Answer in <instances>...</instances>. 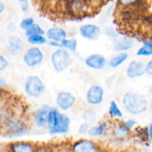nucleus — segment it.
<instances>
[{"instance_id":"41","label":"nucleus","mask_w":152,"mask_h":152,"mask_svg":"<svg viewBox=\"0 0 152 152\" xmlns=\"http://www.w3.org/2000/svg\"><path fill=\"white\" fill-rule=\"evenodd\" d=\"M4 10H5V4L0 0V15L4 11Z\"/></svg>"},{"instance_id":"38","label":"nucleus","mask_w":152,"mask_h":152,"mask_svg":"<svg viewBox=\"0 0 152 152\" xmlns=\"http://www.w3.org/2000/svg\"><path fill=\"white\" fill-rule=\"evenodd\" d=\"M7 31H10V32H13V31H16V24L13 23V22H10V23L7 25Z\"/></svg>"},{"instance_id":"12","label":"nucleus","mask_w":152,"mask_h":152,"mask_svg":"<svg viewBox=\"0 0 152 152\" xmlns=\"http://www.w3.org/2000/svg\"><path fill=\"white\" fill-rule=\"evenodd\" d=\"M79 32L81 37L84 39L94 41L99 39L102 34V30L98 25L88 23L81 25L79 29Z\"/></svg>"},{"instance_id":"31","label":"nucleus","mask_w":152,"mask_h":152,"mask_svg":"<svg viewBox=\"0 0 152 152\" xmlns=\"http://www.w3.org/2000/svg\"><path fill=\"white\" fill-rule=\"evenodd\" d=\"M34 23H35V20H34V18L28 16V17L24 18L23 19H22V21L19 23V27H20L21 29L25 31L31 26H32Z\"/></svg>"},{"instance_id":"33","label":"nucleus","mask_w":152,"mask_h":152,"mask_svg":"<svg viewBox=\"0 0 152 152\" xmlns=\"http://www.w3.org/2000/svg\"><path fill=\"white\" fill-rule=\"evenodd\" d=\"M19 7L23 13H28L29 10V1L28 0H18Z\"/></svg>"},{"instance_id":"4","label":"nucleus","mask_w":152,"mask_h":152,"mask_svg":"<svg viewBox=\"0 0 152 152\" xmlns=\"http://www.w3.org/2000/svg\"><path fill=\"white\" fill-rule=\"evenodd\" d=\"M50 63L54 71L61 73L70 66L71 63V56L69 51L65 49H56L50 56Z\"/></svg>"},{"instance_id":"1","label":"nucleus","mask_w":152,"mask_h":152,"mask_svg":"<svg viewBox=\"0 0 152 152\" xmlns=\"http://www.w3.org/2000/svg\"><path fill=\"white\" fill-rule=\"evenodd\" d=\"M71 119L56 107H50L48 117L47 129L50 135H62L69 131Z\"/></svg>"},{"instance_id":"36","label":"nucleus","mask_w":152,"mask_h":152,"mask_svg":"<svg viewBox=\"0 0 152 152\" xmlns=\"http://www.w3.org/2000/svg\"><path fill=\"white\" fill-rule=\"evenodd\" d=\"M145 73L152 77V59L145 64Z\"/></svg>"},{"instance_id":"29","label":"nucleus","mask_w":152,"mask_h":152,"mask_svg":"<svg viewBox=\"0 0 152 152\" xmlns=\"http://www.w3.org/2000/svg\"><path fill=\"white\" fill-rule=\"evenodd\" d=\"M83 119L84 122H88V123H93L96 119V113L94 110L91 109H87L84 110L83 113Z\"/></svg>"},{"instance_id":"43","label":"nucleus","mask_w":152,"mask_h":152,"mask_svg":"<svg viewBox=\"0 0 152 152\" xmlns=\"http://www.w3.org/2000/svg\"><path fill=\"white\" fill-rule=\"evenodd\" d=\"M151 152H152V151H151Z\"/></svg>"},{"instance_id":"20","label":"nucleus","mask_w":152,"mask_h":152,"mask_svg":"<svg viewBox=\"0 0 152 152\" xmlns=\"http://www.w3.org/2000/svg\"><path fill=\"white\" fill-rule=\"evenodd\" d=\"M109 127L108 122L102 121V122H99L94 126H91L88 134L89 137H93V138L101 137L106 134L107 131L109 129Z\"/></svg>"},{"instance_id":"42","label":"nucleus","mask_w":152,"mask_h":152,"mask_svg":"<svg viewBox=\"0 0 152 152\" xmlns=\"http://www.w3.org/2000/svg\"><path fill=\"white\" fill-rule=\"evenodd\" d=\"M148 94H149L150 96H151L152 98V86H151V88H150L149 91H148Z\"/></svg>"},{"instance_id":"5","label":"nucleus","mask_w":152,"mask_h":152,"mask_svg":"<svg viewBox=\"0 0 152 152\" xmlns=\"http://www.w3.org/2000/svg\"><path fill=\"white\" fill-rule=\"evenodd\" d=\"M7 135L11 137H19L28 131V125L24 119L13 116L2 125Z\"/></svg>"},{"instance_id":"21","label":"nucleus","mask_w":152,"mask_h":152,"mask_svg":"<svg viewBox=\"0 0 152 152\" xmlns=\"http://www.w3.org/2000/svg\"><path fill=\"white\" fill-rule=\"evenodd\" d=\"M117 3L122 9L130 8L137 12L145 7V0H117Z\"/></svg>"},{"instance_id":"25","label":"nucleus","mask_w":152,"mask_h":152,"mask_svg":"<svg viewBox=\"0 0 152 152\" xmlns=\"http://www.w3.org/2000/svg\"><path fill=\"white\" fill-rule=\"evenodd\" d=\"M27 41L30 44L34 45V46H42V45L48 44V40L45 35L42 34H35V35H31L30 37H27Z\"/></svg>"},{"instance_id":"17","label":"nucleus","mask_w":152,"mask_h":152,"mask_svg":"<svg viewBox=\"0 0 152 152\" xmlns=\"http://www.w3.org/2000/svg\"><path fill=\"white\" fill-rule=\"evenodd\" d=\"M23 49V42L18 36L12 35L7 39V50L9 54L16 55L20 53Z\"/></svg>"},{"instance_id":"18","label":"nucleus","mask_w":152,"mask_h":152,"mask_svg":"<svg viewBox=\"0 0 152 152\" xmlns=\"http://www.w3.org/2000/svg\"><path fill=\"white\" fill-rule=\"evenodd\" d=\"M46 37L50 41H56L61 43L63 40L68 37L67 31L60 27H51L47 31L45 34Z\"/></svg>"},{"instance_id":"27","label":"nucleus","mask_w":152,"mask_h":152,"mask_svg":"<svg viewBox=\"0 0 152 152\" xmlns=\"http://www.w3.org/2000/svg\"><path fill=\"white\" fill-rule=\"evenodd\" d=\"M25 34L27 37H30L31 35H35V34H42V35H45V31L37 23H34L32 26L30 27L27 30L25 31Z\"/></svg>"},{"instance_id":"11","label":"nucleus","mask_w":152,"mask_h":152,"mask_svg":"<svg viewBox=\"0 0 152 152\" xmlns=\"http://www.w3.org/2000/svg\"><path fill=\"white\" fill-rule=\"evenodd\" d=\"M50 107L48 104H43L34 112L32 120L37 128H47L48 117Z\"/></svg>"},{"instance_id":"6","label":"nucleus","mask_w":152,"mask_h":152,"mask_svg":"<svg viewBox=\"0 0 152 152\" xmlns=\"http://www.w3.org/2000/svg\"><path fill=\"white\" fill-rule=\"evenodd\" d=\"M25 94L31 98H39L45 92V85L38 75H29L24 83Z\"/></svg>"},{"instance_id":"3","label":"nucleus","mask_w":152,"mask_h":152,"mask_svg":"<svg viewBox=\"0 0 152 152\" xmlns=\"http://www.w3.org/2000/svg\"><path fill=\"white\" fill-rule=\"evenodd\" d=\"M61 6L65 16L71 19L84 17L92 11L91 0H63Z\"/></svg>"},{"instance_id":"14","label":"nucleus","mask_w":152,"mask_h":152,"mask_svg":"<svg viewBox=\"0 0 152 152\" xmlns=\"http://www.w3.org/2000/svg\"><path fill=\"white\" fill-rule=\"evenodd\" d=\"M85 64L87 67L94 70L103 69L108 65V61L105 56L100 54H92L85 60Z\"/></svg>"},{"instance_id":"23","label":"nucleus","mask_w":152,"mask_h":152,"mask_svg":"<svg viewBox=\"0 0 152 152\" xmlns=\"http://www.w3.org/2000/svg\"><path fill=\"white\" fill-rule=\"evenodd\" d=\"M108 115L112 119H121L123 118V112L117 102L114 100L110 102L108 107Z\"/></svg>"},{"instance_id":"13","label":"nucleus","mask_w":152,"mask_h":152,"mask_svg":"<svg viewBox=\"0 0 152 152\" xmlns=\"http://www.w3.org/2000/svg\"><path fill=\"white\" fill-rule=\"evenodd\" d=\"M135 45V40L131 37L123 36L113 40L112 46L115 52H126L133 49Z\"/></svg>"},{"instance_id":"37","label":"nucleus","mask_w":152,"mask_h":152,"mask_svg":"<svg viewBox=\"0 0 152 152\" xmlns=\"http://www.w3.org/2000/svg\"><path fill=\"white\" fill-rule=\"evenodd\" d=\"M48 44L50 46H51V47L56 48V49H60V48H62L61 47L60 43H59V42L50 41V40H48Z\"/></svg>"},{"instance_id":"28","label":"nucleus","mask_w":152,"mask_h":152,"mask_svg":"<svg viewBox=\"0 0 152 152\" xmlns=\"http://www.w3.org/2000/svg\"><path fill=\"white\" fill-rule=\"evenodd\" d=\"M135 132H136L137 137L141 142H146L150 141L149 137H148V128H135Z\"/></svg>"},{"instance_id":"40","label":"nucleus","mask_w":152,"mask_h":152,"mask_svg":"<svg viewBox=\"0 0 152 152\" xmlns=\"http://www.w3.org/2000/svg\"><path fill=\"white\" fill-rule=\"evenodd\" d=\"M148 137H149V140L151 142H152V122L150 123L149 126H148Z\"/></svg>"},{"instance_id":"24","label":"nucleus","mask_w":152,"mask_h":152,"mask_svg":"<svg viewBox=\"0 0 152 152\" xmlns=\"http://www.w3.org/2000/svg\"><path fill=\"white\" fill-rule=\"evenodd\" d=\"M136 55L139 57H147L152 55V42L147 40H142V46L138 49Z\"/></svg>"},{"instance_id":"32","label":"nucleus","mask_w":152,"mask_h":152,"mask_svg":"<svg viewBox=\"0 0 152 152\" xmlns=\"http://www.w3.org/2000/svg\"><path fill=\"white\" fill-rule=\"evenodd\" d=\"M90 128H91L90 123L86 122H82V123L80 125V126H79L78 130H77V132H78V134H80V135L88 134Z\"/></svg>"},{"instance_id":"19","label":"nucleus","mask_w":152,"mask_h":152,"mask_svg":"<svg viewBox=\"0 0 152 152\" xmlns=\"http://www.w3.org/2000/svg\"><path fill=\"white\" fill-rule=\"evenodd\" d=\"M132 131L126 127L123 122H118L112 128V136L117 139H126L129 137Z\"/></svg>"},{"instance_id":"39","label":"nucleus","mask_w":152,"mask_h":152,"mask_svg":"<svg viewBox=\"0 0 152 152\" xmlns=\"http://www.w3.org/2000/svg\"><path fill=\"white\" fill-rule=\"evenodd\" d=\"M7 85V81H6L5 79L3 77L0 76V89H2V88H4Z\"/></svg>"},{"instance_id":"26","label":"nucleus","mask_w":152,"mask_h":152,"mask_svg":"<svg viewBox=\"0 0 152 152\" xmlns=\"http://www.w3.org/2000/svg\"><path fill=\"white\" fill-rule=\"evenodd\" d=\"M61 47L62 49H65L69 52H76L78 46V42L74 38H68L62 40L60 43Z\"/></svg>"},{"instance_id":"34","label":"nucleus","mask_w":152,"mask_h":152,"mask_svg":"<svg viewBox=\"0 0 152 152\" xmlns=\"http://www.w3.org/2000/svg\"><path fill=\"white\" fill-rule=\"evenodd\" d=\"M8 66V61L4 55L0 54V72L5 69Z\"/></svg>"},{"instance_id":"8","label":"nucleus","mask_w":152,"mask_h":152,"mask_svg":"<svg viewBox=\"0 0 152 152\" xmlns=\"http://www.w3.org/2000/svg\"><path fill=\"white\" fill-rule=\"evenodd\" d=\"M71 152H102L96 142L89 139H80L74 142L70 147Z\"/></svg>"},{"instance_id":"2","label":"nucleus","mask_w":152,"mask_h":152,"mask_svg":"<svg viewBox=\"0 0 152 152\" xmlns=\"http://www.w3.org/2000/svg\"><path fill=\"white\" fill-rule=\"evenodd\" d=\"M122 104L125 110L132 116H137L144 113L149 107L148 98L134 91H128L123 94Z\"/></svg>"},{"instance_id":"22","label":"nucleus","mask_w":152,"mask_h":152,"mask_svg":"<svg viewBox=\"0 0 152 152\" xmlns=\"http://www.w3.org/2000/svg\"><path fill=\"white\" fill-rule=\"evenodd\" d=\"M129 59V54L127 52H120L114 56L111 57L108 61V66L112 69L118 68L123 65Z\"/></svg>"},{"instance_id":"7","label":"nucleus","mask_w":152,"mask_h":152,"mask_svg":"<svg viewBox=\"0 0 152 152\" xmlns=\"http://www.w3.org/2000/svg\"><path fill=\"white\" fill-rule=\"evenodd\" d=\"M44 59L45 55L42 50L37 46L28 48L22 57L24 63L29 68H34L40 65Z\"/></svg>"},{"instance_id":"9","label":"nucleus","mask_w":152,"mask_h":152,"mask_svg":"<svg viewBox=\"0 0 152 152\" xmlns=\"http://www.w3.org/2000/svg\"><path fill=\"white\" fill-rule=\"evenodd\" d=\"M56 107L62 111H67L72 108L77 102V98L71 92L68 91H60L55 98Z\"/></svg>"},{"instance_id":"15","label":"nucleus","mask_w":152,"mask_h":152,"mask_svg":"<svg viewBox=\"0 0 152 152\" xmlns=\"http://www.w3.org/2000/svg\"><path fill=\"white\" fill-rule=\"evenodd\" d=\"M145 74V65L140 61H132L128 65L126 75L129 78L136 79Z\"/></svg>"},{"instance_id":"30","label":"nucleus","mask_w":152,"mask_h":152,"mask_svg":"<svg viewBox=\"0 0 152 152\" xmlns=\"http://www.w3.org/2000/svg\"><path fill=\"white\" fill-rule=\"evenodd\" d=\"M104 32H105V35H107L108 37H110V38L113 39V40L120 37V35H121V34H120L121 32H120V30H119L118 28H114V27L112 26L106 27V28H105V30H104Z\"/></svg>"},{"instance_id":"16","label":"nucleus","mask_w":152,"mask_h":152,"mask_svg":"<svg viewBox=\"0 0 152 152\" xmlns=\"http://www.w3.org/2000/svg\"><path fill=\"white\" fill-rule=\"evenodd\" d=\"M37 145L29 141H16L8 146L10 152H37Z\"/></svg>"},{"instance_id":"10","label":"nucleus","mask_w":152,"mask_h":152,"mask_svg":"<svg viewBox=\"0 0 152 152\" xmlns=\"http://www.w3.org/2000/svg\"><path fill=\"white\" fill-rule=\"evenodd\" d=\"M105 90L100 85H91L88 89L86 94V100L87 103L92 106H97L102 104L104 101Z\"/></svg>"},{"instance_id":"35","label":"nucleus","mask_w":152,"mask_h":152,"mask_svg":"<svg viewBox=\"0 0 152 152\" xmlns=\"http://www.w3.org/2000/svg\"><path fill=\"white\" fill-rule=\"evenodd\" d=\"M123 122H124L125 125H126V127H127L128 128H129L131 131H132L137 125L136 120H134V119H127V120L123 121Z\"/></svg>"}]
</instances>
